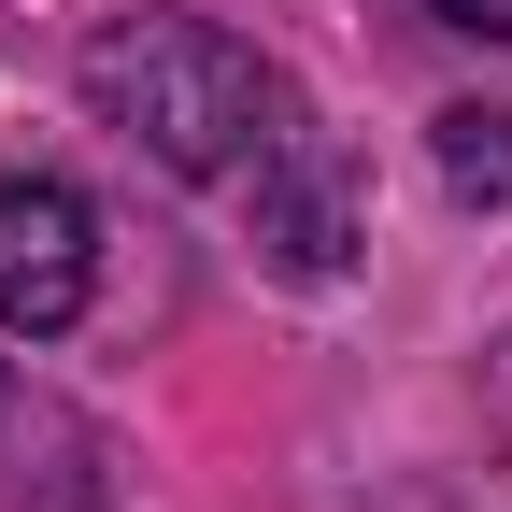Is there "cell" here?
I'll return each instance as SVG.
<instances>
[{
	"mask_svg": "<svg viewBox=\"0 0 512 512\" xmlns=\"http://www.w3.org/2000/svg\"><path fill=\"white\" fill-rule=\"evenodd\" d=\"M441 29H470V43H512V0H427Z\"/></svg>",
	"mask_w": 512,
	"mask_h": 512,
	"instance_id": "obj_5",
	"label": "cell"
},
{
	"mask_svg": "<svg viewBox=\"0 0 512 512\" xmlns=\"http://www.w3.org/2000/svg\"><path fill=\"white\" fill-rule=\"evenodd\" d=\"M100 285V214L57 171H0V342H57Z\"/></svg>",
	"mask_w": 512,
	"mask_h": 512,
	"instance_id": "obj_2",
	"label": "cell"
},
{
	"mask_svg": "<svg viewBox=\"0 0 512 512\" xmlns=\"http://www.w3.org/2000/svg\"><path fill=\"white\" fill-rule=\"evenodd\" d=\"M242 200H256V242H271L299 285H328L342 256H356V214H342V157L313 143V114L285 128L271 157H256V185H242Z\"/></svg>",
	"mask_w": 512,
	"mask_h": 512,
	"instance_id": "obj_3",
	"label": "cell"
},
{
	"mask_svg": "<svg viewBox=\"0 0 512 512\" xmlns=\"http://www.w3.org/2000/svg\"><path fill=\"white\" fill-rule=\"evenodd\" d=\"M86 100L185 185H256V157L299 128V86L214 15H114L86 43Z\"/></svg>",
	"mask_w": 512,
	"mask_h": 512,
	"instance_id": "obj_1",
	"label": "cell"
},
{
	"mask_svg": "<svg viewBox=\"0 0 512 512\" xmlns=\"http://www.w3.org/2000/svg\"><path fill=\"white\" fill-rule=\"evenodd\" d=\"M441 185H456V200H512V114L498 100H456V114H441Z\"/></svg>",
	"mask_w": 512,
	"mask_h": 512,
	"instance_id": "obj_4",
	"label": "cell"
}]
</instances>
